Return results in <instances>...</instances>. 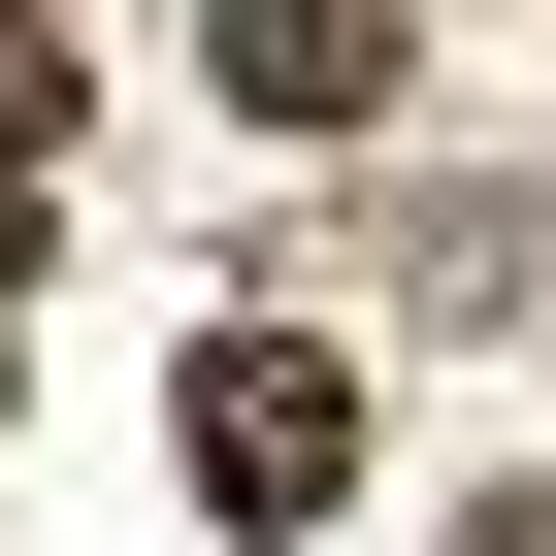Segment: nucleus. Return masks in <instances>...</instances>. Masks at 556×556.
<instances>
[{
	"label": "nucleus",
	"instance_id": "1",
	"mask_svg": "<svg viewBox=\"0 0 556 556\" xmlns=\"http://www.w3.org/2000/svg\"><path fill=\"white\" fill-rule=\"evenodd\" d=\"M197 491H229V523H328V491H361V361H328V328H197Z\"/></svg>",
	"mask_w": 556,
	"mask_h": 556
},
{
	"label": "nucleus",
	"instance_id": "2",
	"mask_svg": "<svg viewBox=\"0 0 556 556\" xmlns=\"http://www.w3.org/2000/svg\"><path fill=\"white\" fill-rule=\"evenodd\" d=\"M197 66H229V131H295V164H328V131L426 99V0H197Z\"/></svg>",
	"mask_w": 556,
	"mask_h": 556
},
{
	"label": "nucleus",
	"instance_id": "3",
	"mask_svg": "<svg viewBox=\"0 0 556 556\" xmlns=\"http://www.w3.org/2000/svg\"><path fill=\"white\" fill-rule=\"evenodd\" d=\"M66 99H99V66L34 34V0H0V229H34V197H66Z\"/></svg>",
	"mask_w": 556,
	"mask_h": 556
},
{
	"label": "nucleus",
	"instance_id": "4",
	"mask_svg": "<svg viewBox=\"0 0 556 556\" xmlns=\"http://www.w3.org/2000/svg\"><path fill=\"white\" fill-rule=\"evenodd\" d=\"M458 556H556V491H491V523H458Z\"/></svg>",
	"mask_w": 556,
	"mask_h": 556
}]
</instances>
